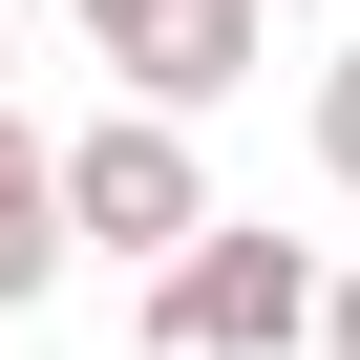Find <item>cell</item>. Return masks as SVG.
I'll use <instances>...</instances> for the list:
<instances>
[{
    "label": "cell",
    "mask_w": 360,
    "mask_h": 360,
    "mask_svg": "<svg viewBox=\"0 0 360 360\" xmlns=\"http://www.w3.org/2000/svg\"><path fill=\"white\" fill-rule=\"evenodd\" d=\"M318 339H339V360H360V276H339V297H318Z\"/></svg>",
    "instance_id": "8992f818"
},
{
    "label": "cell",
    "mask_w": 360,
    "mask_h": 360,
    "mask_svg": "<svg viewBox=\"0 0 360 360\" xmlns=\"http://www.w3.org/2000/svg\"><path fill=\"white\" fill-rule=\"evenodd\" d=\"M64 233H106V255H148V276L191 255V233H212V169H191V106H148V85H127V106H106L85 148H64Z\"/></svg>",
    "instance_id": "7a4b0ae2"
},
{
    "label": "cell",
    "mask_w": 360,
    "mask_h": 360,
    "mask_svg": "<svg viewBox=\"0 0 360 360\" xmlns=\"http://www.w3.org/2000/svg\"><path fill=\"white\" fill-rule=\"evenodd\" d=\"M85 22H127V0H85Z\"/></svg>",
    "instance_id": "52a82bcc"
},
{
    "label": "cell",
    "mask_w": 360,
    "mask_h": 360,
    "mask_svg": "<svg viewBox=\"0 0 360 360\" xmlns=\"http://www.w3.org/2000/svg\"><path fill=\"white\" fill-rule=\"evenodd\" d=\"M318 169H339V191H360V43L318 64Z\"/></svg>",
    "instance_id": "5b68a950"
},
{
    "label": "cell",
    "mask_w": 360,
    "mask_h": 360,
    "mask_svg": "<svg viewBox=\"0 0 360 360\" xmlns=\"http://www.w3.org/2000/svg\"><path fill=\"white\" fill-rule=\"evenodd\" d=\"M43 276H64V148H22V106H0V318Z\"/></svg>",
    "instance_id": "277c9868"
},
{
    "label": "cell",
    "mask_w": 360,
    "mask_h": 360,
    "mask_svg": "<svg viewBox=\"0 0 360 360\" xmlns=\"http://www.w3.org/2000/svg\"><path fill=\"white\" fill-rule=\"evenodd\" d=\"M318 297H339V276H318L297 233H233V212H212L191 255L148 276V339H169V360H297V339H318Z\"/></svg>",
    "instance_id": "6da1fadb"
},
{
    "label": "cell",
    "mask_w": 360,
    "mask_h": 360,
    "mask_svg": "<svg viewBox=\"0 0 360 360\" xmlns=\"http://www.w3.org/2000/svg\"><path fill=\"white\" fill-rule=\"evenodd\" d=\"M255 43H276V0H127V22H106V64H127L148 106H233Z\"/></svg>",
    "instance_id": "3957f363"
}]
</instances>
